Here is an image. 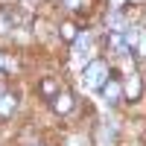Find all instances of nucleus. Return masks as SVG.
<instances>
[{"instance_id":"obj_1","label":"nucleus","mask_w":146,"mask_h":146,"mask_svg":"<svg viewBox=\"0 0 146 146\" xmlns=\"http://www.w3.org/2000/svg\"><path fill=\"white\" fill-rule=\"evenodd\" d=\"M105 76H108V64L102 62V58L88 62V67H85V85H91V88H102Z\"/></svg>"},{"instance_id":"obj_3","label":"nucleus","mask_w":146,"mask_h":146,"mask_svg":"<svg viewBox=\"0 0 146 146\" xmlns=\"http://www.w3.org/2000/svg\"><path fill=\"white\" fill-rule=\"evenodd\" d=\"M140 91H143V82H140V76H137V73H131V76L126 79V100H131V102H135L137 96H140Z\"/></svg>"},{"instance_id":"obj_6","label":"nucleus","mask_w":146,"mask_h":146,"mask_svg":"<svg viewBox=\"0 0 146 146\" xmlns=\"http://www.w3.org/2000/svg\"><path fill=\"white\" fill-rule=\"evenodd\" d=\"M38 91H41V96H44V100H53V96L58 94V82H56V79H41Z\"/></svg>"},{"instance_id":"obj_5","label":"nucleus","mask_w":146,"mask_h":146,"mask_svg":"<svg viewBox=\"0 0 146 146\" xmlns=\"http://www.w3.org/2000/svg\"><path fill=\"white\" fill-rule=\"evenodd\" d=\"M100 91H102V96H105L108 102H117V100H120V94H123V85H120V82L114 79V82H105Z\"/></svg>"},{"instance_id":"obj_4","label":"nucleus","mask_w":146,"mask_h":146,"mask_svg":"<svg viewBox=\"0 0 146 146\" xmlns=\"http://www.w3.org/2000/svg\"><path fill=\"white\" fill-rule=\"evenodd\" d=\"M15 105H18L15 94H0V120H9L12 111H15Z\"/></svg>"},{"instance_id":"obj_2","label":"nucleus","mask_w":146,"mask_h":146,"mask_svg":"<svg viewBox=\"0 0 146 146\" xmlns=\"http://www.w3.org/2000/svg\"><path fill=\"white\" fill-rule=\"evenodd\" d=\"M50 105H53V111H56V114H67L70 108H73V94H70V91L56 94L53 100H50Z\"/></svg>"},{"instance_id":"obj_8","label":"nucleus","mask_w":146,"mask_h":146,"mask_svg":"<svg viewBox=\"0 0 146 146\" xmlns=\"http://www.w3.org/2000/svg\"><path fill=\"white\" fill-rule=\"evenodd\" d=\"M137 41H140V47H137V50H140V56L146 58V35H140V38H137Z\"/></svg>"},{"instance_id":"obj_9","label":"nucleus","mask_w":146,"mask_h":146,"mask_svg":"<svg viewBox=\"0 0 146 146\" xmlns=\"http://www.w3.org/2000/svg\"><path fill=\"white\" fill-rule=\"evenodd\" d=\"M38 146H41V143H38Z\"/></svg>"},{"instance_id":"obj_7","label":"nucleus","mask_w":146,"mask_h":146,"mask_svg":"<svg viewBox=\"0 0 146 146\" xmlns=\"http://www.w3.org/2000/svg\"><path fill=\"white\" fill-rule=\"evenodd\" d=\"M58 35H62L64 41H76V38H79L76 23H70V21H67V23H62V27H58Z\"/></svg>"}]
</instances>
